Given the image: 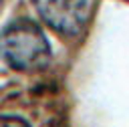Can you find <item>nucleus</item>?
Returning <instances> with one entry per match:
<instances>
[{
	"instance_id": "nucleus-1",
	"label": "nucleus",
	"mask_w": 129,
	"mask_h": 127,
	"mask_svg": "<svg viewBox=\"0 0 129 127\" xmlns=\"http://www.w3.org/2000/svg\"><path fill=\"white\" fill-rule=\"evenodd\" d=\"M0 56L20 73H34L50 62V42L44 30L30 18H16L0 32Z\"/></svg>"
},
{
	"instance_id": "nucleus-2",
	"label": "nucleus",
	"mask_w": 129,
	"mask_h": 127,
	"mask_svg": "<svg viewBox=\"0 0 129 127\" xmlns=\"http://www.w3.org/2000/svg\"><path fill=\"white\" fill-rule=\"evenodd\" d=\"M32 6L42 22L62 36H79L91 16L89 0H32Z\"/></svg>"
},
{
	"instance_id": "nucleus-4",
	"label": "nucleus",
	"mask_w": 129,
	"mask_h": 127,
	"mask_svg": "<svg viewBox=\"0 0 129 127\" xmlns=\"http://www.w3.org/2000/svg\"><path fill=\"white\" fill-rule=\"evenodd\" d=\"M2 2H4V0H0V4H2Z\"/></svg>"
},
{
	"instance_id": "nucleus-3",
	"label": "nucleus",
	"mask_w": 129,
	"mask_h": 127,
	"mask_svg": "<svg viewBox=\"0 0 129 127\" xmlns=\"http://www.w3.org/2000/svg\"><path fill=\"white\" fill-rule=\"evenodd\" d=\"M0 127H30V123L16 115H0Z\"/></svg>"
}]
</instances>
